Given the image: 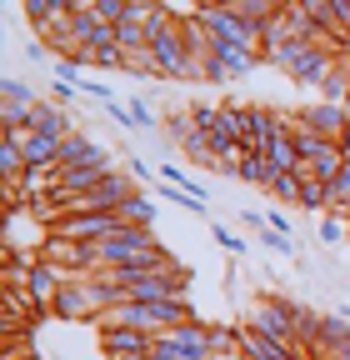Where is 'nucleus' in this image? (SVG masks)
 <instances>
[{"label":"nucleus","mask_w":350,"mask_h":360,"mask_svg":"<svg viewBox=\"0 0 350 360\" xmlns=\"http://www.w3.org/2000/svg\"><path fill=\"white\" fill-rule=\"evenodd\" d=\"M105 276L115 281V290L125 300H186V285H190V270H105Z\"/></svg>","instance_id":"1"},{"label":"nucleus","mask_w":350,"mask_h":360,"mask_svg":"<svg viewBox=\"0 0 350 360\" xmlns=\"http://www.w3.org/2000/svg\"><path fill=\"white\" fill-rule=\"evenodd\" d=\"M266 65L285 70L295 85H311V90H320V85H325V75L340 65V56L330 51V45H300V40H285V45H280V51H276Z\"/></svg>","instance_id":"2"},{"label":"nucleus","mask_w":350,"mask_h":360,"mask_svg":"<svg viewBox=\"0 0 350 360\" xmlns=\"http://www.w3.org/2000/svg\"><path fill=\"white\" fill-rule=\"evenodd\" d=\"M155 350H165L170 360H215V350H210V326H205V321H190V326H175V330L155 335Z\"/></svg>","instance_id":"3"},{"label":"nucleus","mask_w":350,"mask_h":360,"mask_svg":"<svg viewBox=\"0 0 350 360\" xmlns=\"http://www.w3.org/2000/svg\"><path fill=\"white\" fill-rule=\"evenodd\" d=\"M0 96H6V101H0V135H6V130H25L30 115H35V105H40V96L25 80H15V75L0 80Z\"/></svg>","instance_id":"4"},{"label":"nucleus","mask_w":350,"mask_h":360,"mask_svg":"<svg viewBox=\"0 0 350 360\" xmlns=\"http://www.w3.org/2000/svg\"><path fill=\"white\" fill-rule=\"evenodd\" d=\"M245 326H250V330H260V335H271V340L295 345V310H290V300H280V295L260 300V305L250 310V321H245Z\"/></svg>","instance_id":"5"},{"label":"nucleus","mask_w":350,"mask_h":360,"mask_svg":"<svg viewBox=\"0 0 350 360\" xmlns=\"http://www.w3.org/2000/svg\"><path fill=\"white\" fill-rule=\"evenodd\" d=\"M300 125H311L316 135H325V141H345V130H350V105H330V101H316V105H305L295 115Z\"/></svg>","instance_id":"6"},{"label":"nucleus","mask_w":350,"mask_h":360,"mask_svg":"<svg viewBox=\"0 0 350 360\" xmlns=\"http://www.w3.org/2000/svg\"><path fill=\"white\" fill-rule=\"evenodd\" d=\"M205 65H221V75H226V80H240V75H250L255 65H266V56L245 51V45H215Z\"/></svg>","instance_id":"7"},{"label":"nucleus","mask_w":350,"mask_h":360,"mask_svg":"<svg viewBox=\"0 0 350 360\" xmlns=\"http://www.w3.org/2000/svg\"><path fill=\"white\" fill-rule=\"evenodd\" d=\"M101 345H105L110 360H115V355H150V350H155V335L130 330V326H110V330H101Z\"/></svg>","instance_id":"8"},{"label":"nucleus","mask_w":350,"mask_h":360,"mask_svg":"<svg viewBox=\"0 0 350 360\" xmlns=\"http://www.w3.org/2000/svg\"><path fill=\"white\" fill-rule=\"evenodd\" d=\"M25 130H40V135H56V141H70V135H80V130H75V120H70V110H65V105H56V101H40Z\"/></svg>","instance_id":"9"},{"label":"nucleus","mask_w":350,"mask_h":360,"mask_svg":"<svg viewBox=\"0 0 350 360\" xmlns=\"http://www.w3.org/2000/svg\"><path fill=\"white\" fill-rule=\"evenodd\" d=\"M260 155H266L276 170H285V175H300V150H295V141H290V125H280L276 135H271V141H266V150H260Z\"/></svg>","instance_id":"10"},{"label":"nucleus","mask_w":350,"mask_h":360,"mask_svg":"<svg viewBox=\"0 0 350 360\" xmlns=\"http://www.w3.org/2000/svg\"><path fill=\"white\" fill-rule=\"evenodd\" d=\"M110 150L101 146V141H91V135H70V141L60 146V170H80V165H96V160H105Z\"/></svg>","instance_id":"11"},{"label":"nucleus","mask_w":350,"mask_h":360,"mask_svg":"<svg viewBox=\"0 0 350 360\" xmlns=\"http://www.w3.org/2000/svg\"><path fill=\"white\" fill-rule=\"evenodd\" d=\"M115 215H120V225H145V231H155V220H160V205H155L145 191H136V195H130V200H125Z\"/></svg>","instance_id":"12"},{"label":"nucleus","mask_w":350,"mask_h":360,"mask_svg":"<svg viewBox=\"0 0 350 360\" xmlns=\"http://www.w3.org/2000/svg\"><path fill=\"white\" fill-rule=\"evenodd\" d=\"M350 340V315H320V335H316V360L325 350H340Z\"/></svg>","instance_id":"13"},{"label":"nucleus","mask_w":350,"mask_h":360,"mask_svg":"<svg viewBox=\"0 0 350 360\" xmlns=\"http://www.w3.org/2000/svg\"><path fill=\"white\" fill-rule=\"evenodd\" d=\"M320 101H330V105H350V60H345V56H340V65L325 75Z\"/></svg>","instance_id":"14"},{"label":"nucleus","mask_w":350,"mask_h":360,"mask_svg":"<svg viewBox=\"0 0 350 360\" xmlns=\"http://www.w3.org/2000/svg\"><path fill=\"white\" fill-rule=\"evenodd\" d=\"M266 191L276 195V205H300V175H285V170H276V165H271Z\"/></svg>","instance_id":"15"},{"label":"nucleus","mask_w":350,"mask_h":360,"mask_svg":"<svg viewBox=\"0 0 350 360\" xmlns=\"http://www.w3.org/2000/svg\"><path fill=\"white\" fill-rule=\"evenodd\" d=\"M330 195H325V180L316 175H300V210H325Z\"/></svg>","instance_id":"16"},{"label":"nucleus","mask_w":350,"mask_h":360,"mask_svg":"<svg viewBox=\"0 0 350 360\" xmlns=\"http://www.w3.org/2000/svg\"><path fill=\"white\" fill-rule=\"evenodd\" d=\"M325 195H330V205L325 210H335V215H350V165L330 180V186H325Z\"/></svg>","instance_id":"17"},{"label":"nucleus","mask_w":350,"mask_h":360,"mask_svg":"<svg viewBox=\"0 0 350 360\" xmlns=\"http://www.w3.org/2000/svg\"><path fill=\"white\" fill-rule=\"evenodd\" d=\"M235 180H245V186H266V180H271V160L245 150V160H240V175H235Z\"/></svg>","instance_id":"18"},{"label":"nucleus","mask_w":350,"mask_h":360,"mask_svg":"<svg viewBox=\"0 0 350 360\" xmlns=\"http://www.w3.org/2000/svg\"><path fill=\"white\" fill-rule=\"evenodd\" d=\"M210 236H215V245H221V250H231L235 260H240V255H250V245H245V240H240V236L231 231V225H221V220L210 225Z\"/></svg>","instance_id":"19"},{"label":"nucleus","mask_w":350,"mask_h":360,"mask_svg":"<svg viewBox=\"0 0 350 360\" xmlns=\"http://www.w3.org/2000/svg\"><path fill=\"white\" fill-rule=\"evenodd\" d=\"M125 70L130 75H160V60H155V51L145 45V51H130L125 56Z\"/></svg>","instance_id":"20"},{"label":"nucleus","mask_w":350,"mask_h":360,"mask_svg":"<svg viewBox=\"0 0 350 360\" xmlns=\"http://www.w3.org/2000/svg\"><path fill=\"white\" fill-rule=\"evenodd\" d=\"M125 110H130V120H136L141 130H160V115L150 110V101H145V96H130V105H125Z\"/></svg>","instance_id":"21"},{"label":"nucleus","mask_w":350,"mask_h":360,"mask_svg":"<svg viewBox=\"0 0 350 360\" xmlns=\"http://www.w3.org/2000/svg\"><path fill=\"white\" fill-rule=\"evenodd\" d=\"M165 135H170V141L186 150V141L195 135V120H190V110H186V115H170V120H165Z\"/></svg>","instance_id":"22"},{"label":"nucleus","mask_w":350,"mask_h":360,"mask_svg":"<svg viewBox=\"0 0 350 360\" xmlns=\"http://www.w3.org/2000/svg\"><path fill=\"white\" fill-rule=\"evenodd\" d=\"M255 236H260V245H266V250H276V255H285V260L295 255V245H290V236H280V231H271V225H260V231H255Z\"/></svg>","instance_id":"23"},{"label":"nucleus","mask_w":350,"mask_h":360,"mask_svg":"<svg viewBox=\"0 0 350 360\" xmlns=\"http://www.w3.org/2000/svg\"><path fill=\"white\" fill-rule=\"evenodd\" d=\"M125 11H130V0H96V15L105 25H125Z\"/></svg>","instance_id":"24"},{"label":"nucleus","mask_w":350,"mask_h":360,"mask_svg":"<svg viewBox=\"0 0 350 360\" xmlns=\"http://www.w3.org/2000/svg\"><path fill=\"white\" fill-rule=\"evenodd\" d=\"M56 80H60V85H75V90L85 85V75H80V65H75V60H56Z\"/></svg>","instance_id":"25"},{"label":"nucleus","mask_w":350,"mask_h":360,"mask_svg":"<svg viewBox=\"0 0 350 360\" xmlns=\"http://www.w3.org/2000/svg\"><path fill=\"white\" fill-rule=\"evenodd\" d=\"M125 170H130V175H136V180H141V186H160V180H155L160 170H150L145 160H125Z\"/></svg>","instance_id":"26"},{"label":"nucleus","mask_w":350,"mask_h":360,"mask_svg":"<svg viewBox=\"0 0 350 360\" xmlns=\"http://www.w3.org/2000/svg\"><path fill=\"white\" fill-rule=\"evenodd\" d=\"M345 236H350V231H345L340 220H320V240H325V245H340Z\"/></svg>","instance_id":"27"},{"label":"nucleus","mask_w":350,"mask_h":360,"mask_svg":"<svg viewBox=\"0 0 350 360\" xmlns=\"http://www.w3.org/2000/svg\"><path fill=\"white\" fill-rule=\"evenodd\" d=\"M105 115H110L120 130H130V125H136V120H130V110H125V105H115V101H105Z\"/></svg>","instance_id":"28"},{"label":"nucleus","mask_w":350,"mask_h":360,"mask_svg":"<svg viewBox=\"0 0 350 360\" xmlns=\"http://www.w3.org/2000/svg\"><path fill=\"white\" fill-rule=\"evenodd\" d=\"M75 96H80V90H75V85H60V80L51 85V101H56V105H70Z\"/></svg>","instance_id":"29"},{"label":"nucleus","mask_w":350,"mask_h":360,"mask_svg":"<svg viewBox=\"0 0 350 360\" xmlns=\"http://www.w3.org/2000/svg\"><path fill=\"white\" fill-rule=\"evenodd\" d=\"M266 225H271V231H280V236H290V215H285L280 205H276V210L266 215Z\"/></svg>","instance_id":"30"},{"label":"nucleus","mask_w":350,"mask_h":360,"mask_svg":"<svg viewBox=\"0 0 350 360\" xmlns=\"http://www.w3.org/2000/svg\"><path fill=\"white\" fill-rule=\"evenodd\" d=\"M320 360H350V340H345V345H340V350H325V355H320Z\"/></svg>","instance_id":"31"},{"label":"nucleus","mask_w":350,"mask_h":360,"mask_svg":"<svg viewBox=\"0 0 350 360\" xmlns=\"http://www.w3.org/2000/svg\"><path fill=\"white\" fill-rule=\"evenodd\" d=\"M115 360H150V355H115Z\"/></svg>","instance_id":"32"},{"label":"nucleus","mask_w":350,"mask_h":360,"mask_svg":"<svg viewBox=\"0 0 350 360\" xmlns=\"http://www.w3.org/2000/svg\"><path fill=\"white\" fill-rule=\"evenodd\" d=\"M340 150H345V155H350V130H345V141H340Z\"/></svg>","instance_id":"33"}]
</instances>
